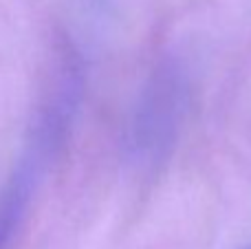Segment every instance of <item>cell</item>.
Wrapping results in <instances>:
<instances>
[{
  "label": "cell",
  "instance_id": "6da1fadb",
  "mask_svg": "<svg viewBox=\"0 0 251 249\" xmlns=\"http://www.w3.org/2000/svg\"><path fill=\"white\" fill-rule=\"evenodd\" d=\"M40 152H35L33 166L22 163L18 174L13 176L11 185L2 192L0 197V249H7L13 238L18 223L22 219V212L26 205V197H29V181L35 176V168H38Z\"/></svg>",
  "mask_w": 251,
  "mask_h": 249
}]
</instances>
